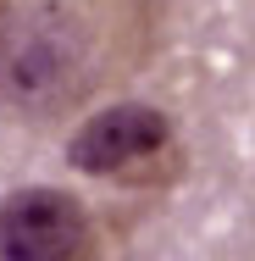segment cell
Returning <instances> with one entry per match:
<instances>
[{
	"mask_svg": "<svg viewBox=\"0 0 255 261\" xmlns=\"http://www.w3.org/2000/svg\"><path fill=\"white\" fill-rule=\"evenodd\" d=\"M0 261H100L89 206L50 184L11 189L0 200Z\"/></svg>",
	"mask_w": 255,
	"mask_h": 261,
	"instance_id": "obj_2",
	"label": "cell"
},
{
	"mask_svg": "<svg viewBox=\"0 0 255 261\" xmlns=\"http://www.w3.org/2000/svg\"><path fill=\"white\" fill-rule=\"evenodd\" d=\"M166 145H172V117L161 106L111 100L67 139V167L83 178H128L133 167L155 161Z\"/></svg>",
	"mask_w": 255,
	"mask_h": 261,
	"instance_id": "obj_3",
	"label": "cell"
},
{
	"mask_svg": "<svg viewBox=\"0 0 255 261\" xmlns=\"http://www.w3.org/2000/svg\"><path fill=\"white\" fill-rule=\"evenodd\" d=\"M150 39V0H0V106L55 122L117 84Z\"/></svg>",
	"mask_w": 255,
	"mask_h": 261,
	"instance_id": "obj_1",
	"label": "cell"
}]
</instances>
